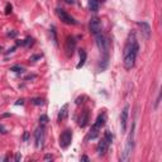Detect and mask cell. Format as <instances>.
I'll return each instance as SVG.
<instances>
[{
    "instance_id": "1",
    "label": "cell",
    "mask_w": 162,
    "mask_h": 162,
    "mask_svg": "<svg viewBox=\"0 0 162 162\" xmlns=\"http://www.w3.org/2000/svg\"><path fill=\"white\" fill-rule=\"evenodd\" d=\"M138 51H139V44L136 38V34L130 33L128 36V39H127V43L124 46V51H123V65H124L125 70H132L134 67Z\"/></svg>"
},
{
    "instance_id": "2",
    "label": "cell",
    "mask_w": 162,
    "mask_h": 162,
    "mask_svg": "<svg viewBox=\"0 0 162 162\" xmlns=\"http://www.w3.org/2000/svg\"><path fill=\"white\" fill-rule=\"evenodd\" d=\"M133 149H134V124L132 125V129H130V133L127 138L125 142V147H124V151L121 153V161L127 162L129 161L132 153H133Z\"/></svg>"
},
{
    "instance_id": "3",
    "label": "cell",
    "mask_w": 162,
    "mask_h": 162,
    "mask_svg": "<svg viewBox=\"0 0 162 162\" xmlns=\"http://www.w3.org/2000/svg\"><path fill=\"white\" fill-rule=\"evenodd\" d=\"M105 119H106V115H105V113H101V114H99V115H98V118H96V120H95V123H94V125L91 127V130H90V133H89V134H87V137H86V141L98 138V136H99V130L101 129V127L104 125Z\"/></svg>"
},
{
    "instance_id": "4",
    "label": "cell",
    "mask_w": 162,
    "mask_h": 162,
    "mask_svg": "<svg viewBox=\"0 0 162 162\" xmlns=\"http://www.w3.org/2000/svg\"><path fill=\"white\" fill-rule=\"evenodd\" d=\"M95 39H96V44H98L100 52H103L105 56H108V49H109V40H108V38L100 32V33L95 34Z\"/></svg>"
},
{
    "instance_id": "5",
    "label": "cell",
    "mask_w": 162,
    "mask_h": 162,
    "mask_svg": "<svg viewBox=\"0 0 162 162\" xmlns=\"http://www.w3.org/2000/svg\"><path fill=\"white\" fill-rule=\"evenodd\" d=\"M72 142V130L71 129H65L60 136V147L66 149Z\"/></svg>"
},
{
    "instance_id": "6",
    "label": "cell",
    "mask_w": 162,
    "mask_h": 162,
    "mask_svg": "<svg viewBox=\"0 0 162 162\" xmlns=\"http://www.w3.org/2000/svg\"><path fill=\"white\" fill-rule=\"evenodd\" d=\"M56 14H57V17L61 19L62 23H65V24H70V25H74V24H76L77 22L67 12H65L63 9H61V8H57L56 9Z\"/></svg>"
},
{
    "instance_id": "7",
    "label": "cell",
    "mask_w": 162,
    "mask_h": 162,
    "mask_svg": "<svg viewBox=\"0 0 162 162\" xmlns=\"http://www.w3.org/2000/svg\"><path fill=\"white\" fill-rule=\"evenodd\" d=\"M34 138H36V147L37 148H42L44 144V127L40 125L36 129L34 132Z\"/></svg>"
},
{
    "instance_id": "8",
    "label": "cell",
    "mask_w": 162,
    "mask_h": 162,
    "mask_svg": "<svg viewBox=\"0 0 162 162\" xmlns=\"http://www.w3.org/2000/svg\"><path fill=\"white\" fill-rule=\"evenodd\" d=\"M76 48V40L74 37H67L66 38V43H65V51H66V56L71 57L74 55V51Z\"/></svg>"
},
{
    "instance_id": "9",
    "label": "cell",
    "mask_w": 162,
    "mask_h": 162,
    "mask_svg": "<svg viewBox=\"0 0 162 162\" xmlns=\"http://www.w3.org/2000/svg\"><path fill=\"white\" fill-rule=\"evenodd\" d=\"M128 115H129V106L125 105L121 110L120 114V128H121V133H125L127 130V123H128Z\"/></svg>"
},
{
    "instance_id": "10",
    "label": "cell",
    "mask_w": 162,
    "mask_h": 162,
    "mask_svg": "<svg viewBox=\"0 0 162 162\" xmlns=\"http://www.w3.org/2000/svg\"><path fill=\"white\" fill-rule=\"evenodd\" d=\"M137 25H138L139 29H141V33H142V36H143V38H144V39H149L151 32H152L149 24H148L147 22H137Z\"/></svg>"
},
{
    "instance_id": "11",
    "label": "cell",
    "mask_w": 162,
    "mask_h": 162,
    "mask_svg": "<svg viewBox=\"0 0 162 162\" xmlns=\"http://www.w3.org/2000/svg\"><path fill=\"white\" fill-rule=\"evenodd\" d=\"M89 27H90V32L95 36L98 33L101 32V22L99 18H91L90 23H89Z\"/></svg>"
},
{
    "instance_id": "12",
    "label": "cell",
    "mask_w": 162,
    "mask_h": 162,
    "mask_svg": "<svg viewBox=\"0 0 162 162\" xmlns=\"http://www.w3.org/2000/svg\"><path fill=\"white\" fill-rule=\"evenodd\" d=\"M108 147H109V143L105 141V138H103V139L98 143V146H96V152H98V156L103 157V156L108 152Z\"/></svg>"
},
{
    "instance_id": "13",
    "label": "cell",
    "mask_w": 162,
    "mask_h": 162,
    "mask_svg": "<svg viewBox=\"0 0 162 162\" xmlns=\"http://www.w3.org/2000/svg\"><path fill=\"white\" fill-rule=\"evenodd\" d=\"M68 115V104H65L62 108H61L60 113H58V117H57V120L60 121H63Z\"/></svg>"
},
{
    "instance_id": "14",
    "label": "cell",
    "mask_w": 162,
    "mask_h": 162,
    "mask_svg": "<svg viewBox=\"0 0 162 162\" xmlns=\"http://www.w3.org/2000/svg\"><path fill=\"white\" fill-rule=\"evenodd\" d=\"M89 110L86 109V110H84V113L81 114L80 119H79V125H80L81 128H84L86 124H87V121H89Z\"/></svg>"
},
{
    "instance_id": "15",
    "label": "cell",
    "mask_w": 162,
    "mask_h": 162,
    "mask_svg": "<svg viewBox=\"0 0 162 162\" xmlns=\"http://www.w3.org/2000/svg\"><path fill=\"white\" fill-rule=\"evenodd\" d=\"M99 6H100L99 0H89V10H90V12H93V13H98Z\"/></svg>"
},
{
    "instance_id": "16",
    "label": "cell",
    "mask_w": 162,
    "mask_h": 162,
    "mask_svg": "<svg viewBox=\"0 0 162 162\" xmlns=\"http://www.w3.org/2000/svg\"><path fill=\"white\" fill-rule=\"evenodd\" d=\"M80 62L77 63V66H76V68H81L84 65H85V61H86V57H87V55H86V51L85 49H80Z\"/></svg>"
},
{
    "instance_id": "17",
    "label": "cell",
    "mask_w": 162,
    "mask_h": 162,
    "mask_svg": "<svg viewBox=\"0 0 162 162\" xmlns=\"http://www.w3.org/2000/svg\"><path fill=\"white\" fill-rule=\"evenodd\" d=\"M104 138H105V141L108 142L109 144H112V142H113V134H112V132H110V130H105Z\"/></svg>"
},
{
    "instance_id": "18",
    "label": "cell",
    "mask_w": 162,
    "mask_h": 162,
    "mask_svg": "<svg viewBox=\"0 0 162 162\" xmlns=\"http://www.w3.org/2000/svg\"><path fill=\"white\" fill-rule=\"evenodd\" d=\"M10 71L17 72V74H22V72H24V67H22V66H19V65H15V66L10 67Z\"/></svg>"
},
{
    "instance_id": "19",
    "label": "cell",
    "mask_w": 162,
    "mask_h": 162,
    "mask_svg": "<svg viewBox=\"0 0 162 162\" xmlns=\"http://www.w3.org/2000/svg\"><path fill=\"white\" fill-rule=\"evenodd\" d=\"M31 103L33 104V105H43L44 104V100L42 99V98H33Z\"/></svg>"
},
{
    "instance_id": "20",
    "label": "cell",
    "mask_w": 162,
    "mask_h": 162,
    "mask_svg": "<svg viewBox=\"0 0 162 162\" xmlns=\"http://www.w3.org/2000/svg\"><path fill=\"white\" fill-rule=\"evenodd\" d=\"M51 33H52V38H53V43L57 46L58 44V42H57V36H56V28L52 25L51 27Z\"/></svg>"
},
{
    "instance_id": "21",
    "label": "cell",
    "mask_w": 162,
    "mask_h": 162,
    "mask_svg": "<svg viewBox=\"0 0 162 162\" xmlns=\"http://www.w3.org/2000/svg\"><path fill=\"white\" fill-rule=\"evenodd\" d=\"M39 121H40V123H42V125H44V124H47V121H48V117H47V115H40Z\"/></svg>"
},
{
    "instance_id": "22",
    "label": "cell",
    "mask_w": 162,
    "mask_h": 162,
    "mask_svg": "<svg viewBox=\"0 0 162 162\" xmlns=\"http://www.w3.org/2000/svg\"><path fill=\"white\" fill-rule=\"evenodd\" d=\"M12 9H13V6H12L10 4H6V6H5V14L9 15V14L12 13Z\"/></svg>"
},
{
    "instance_id": "23",
    "label": "cell",
    "mask_w": 162,
    "mask_h": 162,
    "mask_svg": "<svg viewBox=\"0 0 162 162\" xmlns=\"http://www.w3.org/2000/svg\"><path fill=\"white\" fill-rule=\"evenodd\" d=\"M32 38H31V37H28V38H27V39L24 40V44H29V43H32Z\"/></svg>"
},
{
    "instance_id": "24",
    "label": "cell",
    "mask_w": 162,
    "mask_h": 162,
    "mask_svg": "<svg viewBox=\"0 0 162 162\" xmlns=\"http://www.w3.org/2000/svg\"><path fill=\"white\" fill-rule=\"evenodd\" d=\"M23 104H24V100L23 99H19V100L15 103V105H23Z\"/></svg>"
},
{
    "instance_id": "25",
    "label": "cell",
    "mask_w": 162,
    "mask_h": 162,
    "mask_svg": "<svg viewBox=\"0 0 162 162\" xmlns=\"http://www.w3.org/2000/svg\"><path fill=\"white\" fill-rule=\"evenodd\" d=\"M28 137H29V132H25V133H24V137H23V139H24V141H27V139H28Z\"/></svg>"
},
{
    "instance_id": "26",
    "label": "cell",
    "mask_w": 162,
    "mask_h": 162,
    "mask_svg": "<svg viewBox=\"0 0 162 162\" xmlns=\"http://www.w3.org/2000/svg\"><path fill=\"white\" fill-rule=\"evenodd\" d=\"M53 157L51 156V155H46V157H44V161H48V160H52Z\"/></svg>"
},
{
    "instance_id": "27",
    "label": "cell",
    "mask_w": 162,
    "mask_h": 162,
    "mask_svg": "<svg viewBox=\"0 0 162 162\" xmlns=\"http://www.w3.org/2000/svg\"><path fill=\"white\" fill-rule=\"evenodd\" d=\"M20 158H22V156H20V153H17V155H15V157H14V160H15V161H19Z\"/></svg>"
},
{
    "instance_id": "28",
    "label": "cell",
    "mask_w": 162,
    "mask_h": 162,
    "mask_svg": "<svg viewBox=\"0 0 162 162\" xmlns=\"http://www.w3.org/2000/svg\"><path fill=\"white\" fill-rule=\"evenodd\" d=\"M34 77H36V75H29V76L25 77V80H31V79H34Z\"/></svg>"
},
{
    "instance_id": "29",
    "label": "cell",
    "mask_w": 162,
    "mask_h": 162,
    "mask_svg": "<svg viewBox=\"0 0 162 162\" xmlns=\"http://www.w3.org/2000/svg\"><path fill=\"white\" fill-rule=\"evenodd\" d=\"M8 36H9V37H15V36H17V32H12V33H9Z\"/></svg>"
},
{
    "instance_id": "30",
    "label": "cell",
    "mask_w": 162,
    "mask_h": 162,
    "mask_svg": "<svg viewBox=\"0 0 162 162\" xmlns=\"http://www.w3.org/2000/svg\"><path fill=\"white\" fill-rule=\"evenodd\" d=\"M81 161H89V157H86V156H82V157H81Z\"/></svg>"
},
{
    "instance_id": "31",
    "label": "cell",
    "mask_w": 162,
    "mask_h": 162,
    "mask_svg": "<svg viewBox=\"0 0 162 162\" xmlns=\"http://www.w3.org/2000/svg\"><path fill=\"white\" fill-rule=\"evenodd\" d=\"M38 58H40V56H33V57H32L31 60H32V61H34V60H38Z\"/></svg>"
},
{
    "instance_id": "32",
    "label": "cell",
    "mask_w": 162,
    "mask_h": 162,
    "mask_svg": "<svg viewBox=\"0 0 162 162\" xmlns=\"http://www.w3.org/2000/svg\"><path fill=\"white\" fill-rule=\"evenodd\" d=\"M65 3H67V4H74V0H65Z\"/></svg>"
},
{
    "instance_id": "33",
    "label": "cell",
    "mask_w": 162,
    "mask_h": 162,
    "mask_svg": "<svg viewBox=\"0 0 162 162\" xmlns=\"http://www.w3.org/2000/svg\"><path fill=\"white\" fill-rule=\"evenodd\" d=\"M0 130H1V133H6V130H5V129L1 127V125H0Z\"/></svg>"
}]
</instances>
